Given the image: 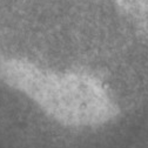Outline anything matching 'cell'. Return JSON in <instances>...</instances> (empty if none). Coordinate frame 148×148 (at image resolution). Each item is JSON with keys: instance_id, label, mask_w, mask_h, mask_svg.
I'll return each mask as SVG.
<instances>
[{"instance_id": "cell-1", "label": "cell", "mask_w": 148, "mask_h": 148, "mask_svg": "<svg viewBox=\"0 0 148 148\" xmlns=\"http://www.w3.org/2000/svg\"><path fill=\"white\" fill-rule=\"evenodd\" d=\"M0 78L65 126H99L120 113L103 82L86 72H53L27 60L8 59L0 65Z\"/></svg>"}]
</instances>
